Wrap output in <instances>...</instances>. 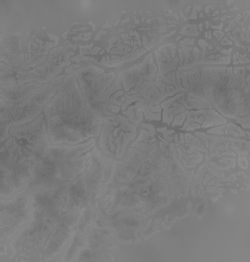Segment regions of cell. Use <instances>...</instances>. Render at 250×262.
<instances>
[{
    "instance_id": "obj_1",
    "label": "cell",
    "mask_w": 250,
    "mask_h": 262,
    "mask_svg": "<svg viewBox=\"0 0 250 262\" xmlns=\"http://www.w3.org/2000/svg\"><path fill=\"white\" fill-rule=\"evenodd\" d=\"M49 143L78 144L99 135L103 122L88 107L74 76L66 78L56 96L44 107Z\"/></svg>"
},
{
    "instance_id": "obj_2",
    "label": "cell",
    "mask_w": 250,
    "mask_h": 262,
    "mask_svg": "<svg viewBox=\"0 0 250 262\" xmlns=\"http://www.w3.org/2000/svg\"><path fill=\"white\" fill-rule=\"evenodd\" d=\"M118 123H106L102 137V146L105 154L113 157H120L128 139L135 136V128L125 121L123 125Z\"/></svg>"
}]
</instances>
